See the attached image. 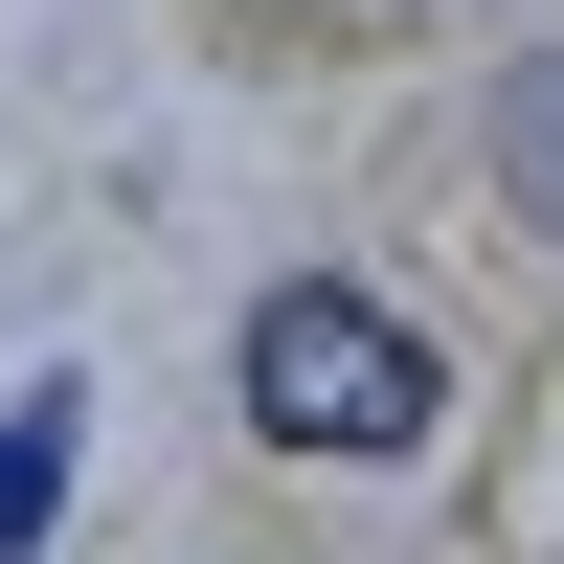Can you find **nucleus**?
<instances>
[{
  "mask_svg": "<svg viewBox=\"0 0 564 564\" xmlns=\"http://www.w3.org/2000/svg\"><path fill=\"white\" fill-rule=\"evenodd\" d=\"M430 406H452V361L406 339L361 271H271L249 294V430L271 452H361V475H384V452H430Z\"/></svg>",
  "mask_w": 564,
  "mask_h": 564,
  "instance_id": "f257e3e1",
  "label": "nucleus"
},
{
  "mask_svg": "<svg viewBox=\"0 0 564 564\" xmlns=\"http://www.w3.org/2000/svg\"><path fill=\"white\" fill-rule=\"evenodd\" d=\"M68 452H90V406H68V384H23V406H0V564H45V520H68Z\"/></svg>",
  "mask_w": 564,
  "mask_h": 564,
  "instance_id": "f03ea898",
  "label": "nucleus"
},
{
  "mask_svg": "<svg viewBox=\"0 0 564 564\" xmlns=\"http://www.w3.org/2000/svg\"><path fill=\"white\" fill-rule=\"evenodd\" d=\"M497 181L564 226V45H542V68H497Z\"/></svg>",
  "mask_w": 564,
  "mask_h": 564,
  "instance_id": "7ed1b4c3",
  "label": "nucleus"
}]
</instances>
